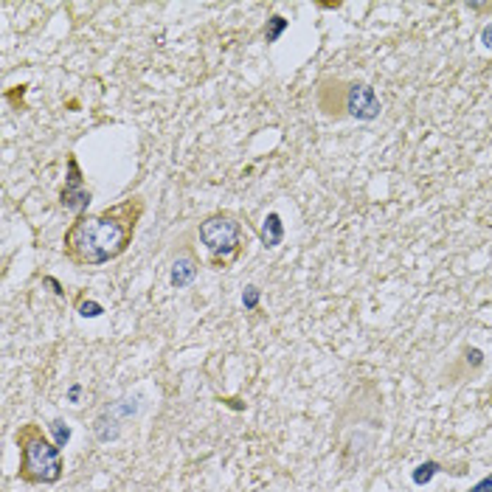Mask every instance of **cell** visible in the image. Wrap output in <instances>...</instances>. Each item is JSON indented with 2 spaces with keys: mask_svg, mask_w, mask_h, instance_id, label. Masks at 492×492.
Here are the masks:
<instances>
[{
  "mask_svg": "<svg viewBox=\"0 0 492 492\" xmlns=\"http://www.w3.org/2000/svg\"><path fill=\"white\" fill-rule=\"evenodd\" d=\"M144 211V200L133 195L99 211V214L77 217L62 237L65 259L74 268H99L118 259L121 254H127Z\"/></svg>",
  "mask_w": 492,
  "mask_h": 492,
  "instance_id": "cell-1",
  "label": "cell"
},
{
  "mask_svg": "<svg viewBox=\"0 0 492 492\" xmlns=\"http://www.w3.org/2000/svg\"><path fill=\"white\" fill-rule=\"evenodd\" d=\"M14 445L20 450L17 479L23 484H57L62 479V448L43 431V425H37V422L20 425L14 431Z\"/></svg>",
  "mask_w": 492,
  "mask_h": 492,
  "instance_id": "cell-2",
  "label": "cell"
},
{
  "mask_svg": "<svg viewBox=\"0 0 492 492\" xmlns=\"http://www.w3.org/2000/svg\"><path fill=\"white\" fill-rule=\"evenodd\" d=\"M200 242L208 254V265L214 270H228L239 259L242 254V222L225 211L217 214H208L200 228Z\"/></svg>",
  "mask_w": 492,
  "mask_h": 492,
  "instance_id": "cell-3",
  "label": "cell"
},
{
  "mask_svg": "<svg viewBox=\"0 0 492 492\" xmlns=\"http://www.w3.org/2000/svg\"><path fill=\"white\" fill-rule=\"evenodd\" d=\"M91 200H93V195H91V189L85 186L82 166L77 161V155H70L68 164H65V183L60 189V206L68 208V211H74L77 217H82V214H87Z\"/></svg>",
  "mask_w": 492,
  "mask_h": 492,
  "instance_id": "cell-4",
  "label": "cell"
},
{
  "mask_svg": "<svg viewBox=\"0 0 492 492\" xmlns=\"http://www.w3.org/2000/svg\"><path fill=\"white\" fill-rule=\"evenodd\" d=\"M343 110L358 121H375L383 113V104H380V96L372 85L351 82L346 87V96H343Z\"/></svg>",
  "mask_w": 492,
  "mask_h": 492,
  "instance_id": "cell-5",
  "label": "cell"
},
{
  "mask_svg": "<svg viewBox=\"0 0 492 492\" xmlns=\"http://www.w3.org/2000/svg\"><path fill=\"white\" fill-rule=\"evenodd\" d=\"M198 273H200V262H198V256H195V254H191V251L186 248L183 254H178V256L172 259V268H169V285H172L174 290H186V287L195 285Z\"/></svg>",
  "mask_w": 492,
  "mask_h": 492,
  "instance_id": "cell-6",
  "label": "cell"
},
{
  "mask_svg": "<svg viewBox=\"0 0 492 492\" xmlns=\"http://www.w3.org/2000/svg\"><path fill=\"white\" fill-rule=\"evenodd\" d=\"M121 428H125V419H118L110 408H104V411L93 419V425H91L93 439H96L99 445H110V442H116V439L121 436Z\"/></svg>",
  "mask_w": 492,
  "mask_h": 492,
  "instance_id": "cell-7",
  "label": "cell"
},
{
  "mask_svg": "<svg viewBox=\"0 0 492 492\" xmlns=\"http://www.w3.org/2000/svg\"><path fill=\"white\" fill-rule=\"evenodd\" d=\"M259 242H262V248L265 251H273V248H278L281 242H285V222H281L278 211H270V214L265 217V222H262Z\"/></svg>",
  "mask_w": 492,
  "mask_h": 492,
  "instance_id": "cell-8",
  "label": "cell"
},
{
  "mask_svg": "<svg viewBox=\"0 0 492 492\" xmlns=\"http://www.w3.org/2000/svg\"><path fill=\"white\" fill-rule=\"evenodd\" d=\"M439 472H442V464L439 462H433V459H428V462H422V464H416L414 470H411V481L416 484V487H428Z\"/></svg>",
  "mask_w": 492,
  "mask_h": 492,
  "instance_id": "cell-9",
  "label": "cell"
},
{
  "mask_svg": "<svg viewBox=\"0 0 492 492\" xmlns=\"http://www.w3.org/2000/svg\"><path fill=\"white\" fill-rule=\"evenodd\" d=\"M138 399H141V397H121V399L110 402L108 408H110L118 419L127 422V419H133V416L138 414Z\"/></svg>",
  "mask_w": 492,
  "mask_h": 492,
  "instance_id": "cell-10",
  "label": "cell"
},
{
  "mask_svg": "<svg viewBox=\"0 0 492 492\" xmlns=\"http://www.w3.org/2000/svg\"><path fill=\"white\" fill-rule=\"evenodd\" d=\"M287 26H290V23H287V17L270 14V17H268V23H265V31H262V34H265V43H278V37L287 31Z\"/></svg>",
  "mask_w": 492,
  "mask_h": 492,
  "instance_id": "cell-11",
  "label": "cell"
},
{
  "mask_svg": "<svg viewBox=\"0 0 492 492\" xmlns=\"http://www.w3.org/2000/svg\"><path fill=\"white\" fill-rule=\"evenodd\" d=\"M48 431H51V436H54V442L60 445V448H65L68 442H70V436H74V431H70V425L65 419H51V425H48Z\"/></svg>",
  "mask_w": 492,
  "mask_h": 492,
  "instance_id": "cell-12",
  "label": "cell"
},
{
  "mask_svg": "<svg viewBox=\"0 0 492 492\" xmlns=\"http://www.w3.org/2000/svg\"><path fill=\"white\" fill-rule=\"evenodd\" d=\"M77 312L82 315V319H99V315L104 312V307L99 302H93V298H82V302L77 304Z\"/></svg>",
  "mask_w": 492,
  "mask_h": 492,
  "instance_id": "cell-13",
  "label": "cell"
},
{
  "mask_svg": "<svg viewBox=\"0 0 492 492\" xmlns=\"http://www.w3.org/2000/svg\"><path fill=\"white\" fill-rule=\"evenodd\" d=\"M259 302H262V290L256 285H248V287L242 290V307L248 310V312H254L259 307Z\"/></svg>",
  "mask_w": 492,
  "mask_h": 492,
  "instance_id": "cell-14",
  "label": "cell"
},
{
  "mask_svg": "<svg viewBox=\"0 0 492 492\" xmlns=\"http://www.w3.org/2000/svg\"><path fill=\"white\" fill-rule=\"evenodd\" d=\"M464 360H467V366H472V368H481V366H484V351L476 349V346H467V349H464Z\"/></svg>",
  "mask_w": 492,
  "mask_h": 492,
  "instance_id": "cell-15",
  "label": "cell"
},
{
  "mask_svg": "<svg viewBox=\"0 0 492 492\" xmlns=\"http://www.w3.org/2000/svg\"><path fill=\"white\" fill-rule=\"evenodd\" d=\"M82 383H70L68 385V391H65V399L70 402V406H79V399H82Z\"/></svg>",
  "mask_w": 492,
  "mask_h": 492,
  "instance_id": "cell-16",
  "label": "cell"
},
{
  "mask_svg": "<svg viewBox=\"0 0 492 492\" xmlns=\"http://www.w3.org/2000/svg\"><path fill=\"white\" fill-rule=\"evenodd\" d=\"M467 492H492V472H487V476L481 479V481H476L472 484Z\"/></svg>",
  "mask_w": 492,
  "mask_h": 492,
  "instance_id": "cell-17",
  "label": "cell"
},
{
  "mask_svg": "<svg viewBox=\"0 0 492 492\" xmlns=\"http://www.w3.org/2000/svg\"><path fill=\"white\" fill-rule=\"evenodd\" d=\"M481 45H484L487 51H492V20L481 28Z\"/></svg>",
  "mask_w": 492,
  "mask_h": 492,
  "instance_id": "cell-18",
  "label": "cell"
},
{
  "mask_svg": "<svg viewBox=\"0 0 492 492\" xmlns=\"http://www.w3.org/2000/svg\"><path fill=\"white\" fill-rule=\"evenodd\" d=\"M43 285H48V287H51V290H54V293H57L60 298L65 295V290H62V285H60V281H57L54 276H43Z\"/></svg>",
  "mask_w": 492,
  "mask_h": 492,
  "instance_id": "cell-19",
  "label": "cell"
}]
</instances>
